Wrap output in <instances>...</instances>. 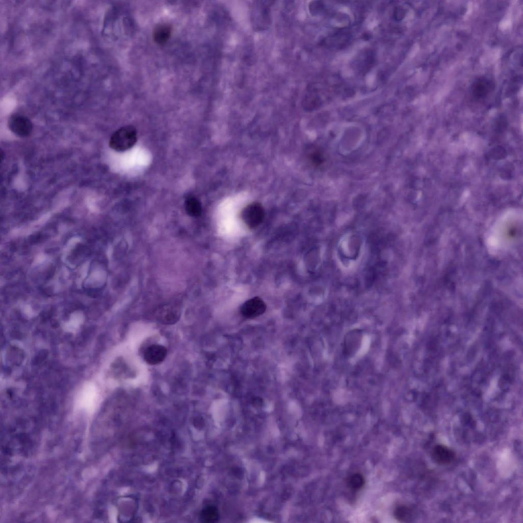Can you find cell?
Here are the masks:
<instances>
[{"mask_svg":"<svg viewBox=\"0 0 523 523\" xmlns=\"http://www.w3.org/2000/svg\"><path fill=\"white\" fill-rule=\"evenodd\" d=\"M167 349L162 345L153 344L146 348L144 355L145 361L150 365L162 362L166 357Z\"/></svg>","mask_w":523,"mask_h":523,"instance_id":"52a82bcc","label":"cell"},{"mask_svg":"<svg viewBox=\"0 0 523 523\" xmlns=\"http://www.w3.org/2000/svg\"><path fill=\"white\" fill-rule=\"evenodd\" d=\"M137 140V132L132 126L123 127L110 137L109 145L113 150L122 152L131 148Z\"/></svg>","mask_w":523,"mask_h":523,"instance_id":"6da1fadb","label":"cell"},{"mask_svg":"<svg viewBox=\"0 0 523 523\" xmlns=\"http://www.w3.org/2000/svg\"><path fill=\"white\" fill-rule=\"evenodd\" d=\"M185 208L187 214L192 217L200 215L202 210L200 202L194 197H189L186 199Z\"/></svg>","mask_w":523,"mask_h":523,"instance_id":"30bf717a","label":"cell"},{"mask_svg":"<svg viewBox=\"0 0 523 523\" xmlns=\"http://www.w3.org/2000/svg\"><path fill=\"white\" fill-rule=\"evenodd\" d=\"M10 130L16 135L25 137L29 136L32 131V124L28 118L18 114L12 115L8 122Z\"/></svg>","mask_w":523,"mask_h":523,"instance_id":"277c9868","label":"cell"},{"mask_svg":"<svg viewBox=\"0 0 523 523\" xmlns=\"http://www.w3.org/2000/svg\"><path fill=\"white\" fill-rule=\"evenodd\" d=\"M265 211L258 203H252L246 206L242 212V218L246 225L250 228L258 226L263 221Z\"/></svg>","mask_w":523,"mask_h":523,"instance_id":"3957f363","label":"cell"},{"mask_svg":"<svg viewBox=\"0 0 523 523\" xmlns=\"http://www.w3.org/2000/svg\"><path fill=\"white\" fill-rule=\"evenodd\" d=\"M202 521L204 522H213L218 518L217 510L212 507H208L204 509L200 514Z\"/></svg>","mask_w":523,"mask_h":523,"instance_id":"4fadbf2b","label":"cell"},{"mask_svg":"<svg viewBox=\"0 0 523 523\" xmlns=\"http://www.w3.org/2000/svg\"><path fill=\"white\" fill-rule=\"evenodd\" d=\"M494 85L489 79L481 78L477 80L472 87V93L477 98H482L488 94L493 89Z\"/></svg>","mask_w":523,"mask_h":523,"instance_id":"ba28073f","label":"cell"},{"mask_svg":"<svg viewBox=\"0 0 523 523\" xmlns=\"http://www.w3.org/2000/svg\"><path fill=\"white\" fill-rule=\"evenodd\" d=\"M170 33L171 28L169 26L165 25L158 26L154 31V40L158 43H163L168 39Z\"/></svg>","mask_w":523,"mask_h":523,"instance_id":"8fae6325","label":"cell"},{"mask_svg":"<svg viewBox=\"0 0 523 523\" xmlns=\"http://www.w3.org/2000/svg\"><path fill=\"white\" fill-rule=\"evenodd\" d=\"M266 310L264 301L258 297L251 298L245 302L241 306L242 315L249 319H252L264 314Z\"/></svg>","mask_w":523,"mask_h":523,"instance_id":"5b68a950","label":"cell"},{"mask_svg":"<svg viewBox=\"0 0 523 523\" xmlns=\"http://www.w3.org/2000/svg\"><path fill=\"white\" fill-rule=\"evenodd\" d=\"M365 479L363 476L360 473H354L347 479V483L348 486L353 490H360L365 484Z\"/></svg>","mask_w":523,"mask_h":523,"instance_id":"7c38bea8","label":"cell"},{"mask_svg":"<svg viewBox=\"0 0 523 523\" xmlns=\"http://www.w3.org/2000/svg\"><path fill=\"white\" fill-rule=\"evenodd\" d=\"M395 519L400 522H410L414 518L415 513L414 510L410 507L405 505H399L396 506L393 511Z\"/></svg>","mask_w":523,"mask_h":523,"instance_id":"9c48e42d","label":"cell"},{"mask_svg":"<svg viewBox=\"0 0 523 523\" xmlns=\"http://www.w3.org/2000/svg\"><path fill=\"white\" fill-rule=\"evenodd\" d=\"M433 461L440 465H446L452 463L456 457L454 451L443 444L436 445L431 454Z\"/></svg>","mask_w":523,"mask_h":523,"instance_id":"8992f818","label":"cell"},{"mask_svg":"<svg viewBox=\"0 0 523 523\" xmlns=\"http://www.w3.org/2000/svg\"><path fill=\"white\" fill-rule=\"evenodd\" d=\"M272 2L257 1L254 5L252 11L253 25L258 30H265L269 27L271 21L270 7Z\"/></svg>","mask_w":523,"mask_h":523,"instance_id":"7a4b0ae2","label":"cell"}]
</instances>
